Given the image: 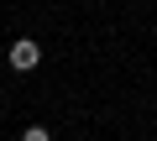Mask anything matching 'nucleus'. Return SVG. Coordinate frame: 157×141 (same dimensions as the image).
<instances>
[{"label": "nucleus", "instance_id": "obj_1", "mask_svg": "<svg viewBox=\"0 0 157 141\" xmlns=\"http://www.w3.org/2000/svg\"><path fill=\"white\" fill-rule=\"evenodd\" d=\"M6 58H11V68H16V73H32V68L42 63V47H37L32 37H21V42H11V47H6Z\"/></svg>", "mask_w": 157, "mask_h": 141}, {"label": "nucleus", "instance_id": "obj_2", "mask_svg": "<svg viewBox=\"0 0 157 141\" xmlns=\"http://www.w3.org/2000/svg\"><path fill=\"white\" fill-rule=\"evenodd\" d=\"M21 141H52V131H47V125H26V131H21Z\"/></svg>", "mask_w": 157, "mask_h": 141}, {"label": "nucleus", "instance_id": "obj_3", "mask_svg": "<svg viewBox=\"0 0 157 141\" xmlns=\"http://www.w3.org/2000/svg\"><path fill=\"white\" fill-rule=\"evenodd\" d=\"M0 47H6V37H0Z\"/></svg>", "mask_w": 157, "mask_h": 141}]
</instances>
